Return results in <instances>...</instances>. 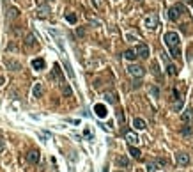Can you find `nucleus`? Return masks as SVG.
Segmentation results:
<instances>
[{
    "label": "nucleus",
    "mask_w": 193,
    "mask_h": 172,
    "mask_svg": "<svg viewBox=\"0 0 193 172\" xmlns=\"http://www.w3.org/2000/svg\"><path fill=\"white\" fill-rule=\"evenodd\" d=\"M64 68H66V71H67V75H69L71 78H74V71L71 69V66H69V62L66 61V59H64Z\"/></svg>",
    "instance_id": "24"
},
{
    "label": "nucleus",
    "mask_w": 193,
    "mask_h": 172,
    "mask_svg": "<svg viewBox=\"0 0 193 172\" xmlns=\"http://www.w3.org/2000/svg\"><path fill=\"white\" fill-rule=\"evenodd\" d=\"M156 163H158V165H163V167H165V165H167V160H165V158H158V160H156Z\"/></svg>",
    "instance_id": "34"
},
{
    "label": "nucleus",
    "mask_w": 193,
    "mask_h": 172,
    "mask_svg": "<svg viewBox=\"0 0 193 172\" xmlns=\"http://www.w3.org/2000/svg\"><path fill=\"white\" fill-rule=\"evenodd\" d=\"M27 160H29L30 163H37L39 162V151H36V149L30 151L29 154H27Z\"/></svg>",
    "instance_id": "12"
},
{
    "label": "nucleus",
    "mask_w": 193,
    "mask_h": 172,
    "mask_svg": "<svg viewBox=\"0 0 193 172\" xmlns=\"http://www.w3.org/2000/svg\"><path fill=\"white\" fill-rule=\"evenodd\" d=\"M161 59H163V62H168V57H167V53H161Z\"/></svg>",
    "instance_id": "36"
},
{
    "label": "nucleus",
    "mask_w": 193,
    "mask_h": 172,
    "mask_svg": "<svg viewBox=\"0 0 193 172\" xmlns=\"http://www.w3.org/2000/svg\"><path fill=\"white\" fill-rule=\"evenodd\" d=\"M126 140H128V144L129 146H135V144H138V137H136V133L129 132V130H126Z\"/></svg>",
    "instance_id": "10"
},
{
    "label": "nucleus",
    "mask_w": 193,
    "mask_h": 172,
    "mask_svg": "<svg viewBox=\"0 0 193 172\" xmlns=\"http://www.w3.org/2000/svg\"><path fill=\"white\" fill-rule=\"evenodd\" d=\"M76 36H78V37H83V36H85V29H83V27H78V29H76Z\"/></svg>",
    "instance_id": "31"
},
{
    "label": "nucleus",
    "mask_w": 193,
    "mask_h": 172,
    "mask_svg": "<svg viewBox=\"0 0 193 172\" xmlns=\"http://www.w3.org/2000/svg\"><path fill=\"white\" fill-rule=\"evenodd\" d=\"M32 68L36 71L44 69V59H34V61H32Z\"/></svg>",
    "instance_id": "13"
},
{
    "label": "nucleus",
    "mask_w": 193,
    "mask_h": 172,
    "mask_svg": "<svg viewBox=\"0 0 193 172\" xmlns=\"http://www.w3.org/2000/svg\"><path fill=\"white\" fill-rule=\"evenodd\" d=\"M25 44H27V46H34V44H36V37H34V34H27V37H25Z\"/></svg>",
    "instance_id": "21"
},
{
    "label": "nucleus",
    "mask_w": 193,
    "mask_h": 172,
    "mask_svg": "<svg viewBox=\"0 0 193 172\" xmlns=\"http://www.w3.org/2000/svg\"><path fill=\"white\" fill-rule=\"evenodd\" d=\"M20 16V11L16 9V7H11L9 11H7V18L9 20H14V18H18Z\"/></svg>",
    "instance_id": "18"
},
{
    "label": "nucleus",
    "mask_w": 193,
    "mask_h": 172,
    "mask_svg": "<svg viewBox=\"0 0 193 172\" xmlns=\"http://www.w3.org/2000/svg\"><path fill=\"white\" fill-rule=\"evenodd\" d=\"M175 162L179 163V165H188V163H190V154H186V153L175 154Z\"/></svg>",
    "instance_id": "8"
},
{
    "label": "nucleus",
    "mask_w": 193,
    "mask_h": 172,
    "mask_svg": "<svg viewBox=\"0 0 193 172\" xmlns=\"http://www.w3.org/2000/svg\"><path fill=\"white\" fill-rule=\"evenodd\" d=\"M138 2H140V0H138Z\"/></svg>",
    "instance_id": "39"
},
{
    "label": "nucleus",
    "mask_w": 193,
    "mask_h": 172,
    "mask_svg": "<svg viewBox=\"0 0 193 172\" xmlns=\"http://www.w3.org/2000/svg\"><path fill=\"white\" fill-rule=\"evenodd\" d=\"M145 27L151 29V30H154V29L158 27V14H156V12H151V14L145 18Z\"/></svg>",
    "instance_id": "4"
},
{
    "label": "nucleus",
    "mask_w": 193,
    "mask_h": 172,
    "mask_svg": "<svg viewBox=\"0 0 193 172\" xmlns=\"http://www.w3.org/2000/svg\"><path fill=\"white\" fill-rule=\"evenodd\" d=\"M124 57H126L128 61H135V59H136V51L135 50H126L124 51Z\"/></svg>",
    "instance_id": "20"
},
{
    "label": "nucleus",
    "mask_w": 193,
    "mask_h": 172,
    "mask_svg": "<svg viewBox=\"0 0 193 172\" xmlns=\"http://www.w3.org/2000/svg\"><path fill=\"white\" fill-rule=\"evenodd\" d=\"M170 53H172L174 59H179V55H181V50H179V46H177V48H170Z\"/></svg>",
    "instance_id": "29"
},
{
    "label": "nucleus",
    "mask_w": 193,
    "mask_h": 172,
    "mask_svg": "<svg viewBox=\"0 0 193 172\" xmlns=\"http://www.w3.org/2000/svg\"><path fill=\"white\" fill-rule=\"evenodd\" d=\"M43 92H44L43 83H36V85H34V89H32V96H34V98H41V96H43Z\"/></svg>",
    "instance_id": "11"
},
{
    "label": "nucleus",
    "mask_w": 193,
    "mask_h": 172,
    "mask_svg": "<svg viewBox=\"0 0 193 172\" xmlns=\"http://www.w3.org/2000/svg\"><path fill=\"white\" fill-rule=\"evenodd\" d=\"M163 41L167 43V46H168V48H177V46H179V43H181V37H179V34H177V32H167V34L163 36Z\"/></svg>",
    "instance_id": "1"
},
{
    "label": "nucleus",
    "mask_w": 193,
    "mask_h": 172,
    "mask_svg": "<svg viewBox=\"0 0 193 172\" xmlns=\"http://www.w3.org/2000/svg\"><path fill=\"white\" fill-rule=\"evenodd\" d=\"M105 100L108 103H112V105H115V103H117V94H113V92H105Z\"/></svg>",
    "instance_id": "16"
},
{
    "label": "nucleus",
    "mask_w": 193,
    "mask_h": 172,
    "mask_svg": "<svg viewBox=\"0 0 193 172\" xmlns=\"http://www.w3.org/2000/svg\"><path fill=\"white\" fill-rule=\"evenodd\" d=\"M115 163H117V165H119V167H128V158H126V156H117V158H115Z\"/></svg>",
    "instance_id": "17"
},
{
    "label": "nucleus",
    "mask_w": 193,
    "mask_h": 172,
    "mask_svg": "<svg viewBox=\"0 0 193 172\" xmlns=\"http://www.w3.org/2000/svg\"><path fill=\"white\" fill-rule=\"evenodd\" d=\"M133 126H135L136 130H145V121L140 119V117H136V119H133Z\"/></svg>",
    "instance_id": "15"
},
{
    "label": "nucleus",
    "mask_w": 193,
    "mask_h": 172,
    "mask_svg": "<svg viewBox=\"0 0 193 172\" xmlns=\"http://www.w3.org/2000/svg\"><path fill=\"white\" fill-rule=\"evenodd\" d=\"M191 117H193V110H191V108H190V110H186V112L183 114V121H184V122H188L190 119H191Z\"/></svg>",
    "instance_id": "25"
},
{
    "label": "nucleus",
    "mask_w": 193,
    "mask_h": 172,
    "mask_svg": "<svg viewBox=\"0 0 193 172\" xmlns=\"http://www.w3.org/2000/svg\"><path fill=\"white\" fill-rule=\"evenodd\" d=\"M145 170H147V172H156V170H158V163H156V162H147Z\"/></svg>",
    "instance_id": "22"
},
{
    "label": "nucleus",
    "mask_w": 193,
    "mask_h": 172,
    "mask_svg": "<svg viewBox=\"0 0 193 172\" xmlns=\"http://www.w3.org/2000/svg\"><path fill=\"white\" fill-rule=\"evenodd\" d=\"M128 75L133 76V78H142L145 75V69L142 66H138V64H131V66H128Z\"/></svg>",
    "instance_id": "3"
},
{
    "label": "nucleus",
    "mask_w": 193,
    "mask_h": 172,
    "mask_svg": "<svg viewBox=\"0 0 193 172\" xmlns=\"http://www.w3.org/2000/svg\"><path fill=\"white\" fill-rule=\"evenodd\" d=\"M140 85H142V82H140V78H136V80L133 82V89H138Z\"/></svg>",
    "instance_id": "33"
},
{
    "label": "nucleus",
    "mask_w": 193,
    "mask_h": 172,
    "mask_svg": "<svg viewBox=\"0 0 193 172\" xmlns=\"http://www.w3.org/2000/svg\"><path fill=\"white\" fill-rule=\"evenodd\" d=\"M4 64H5V68L11 69V71H20L21 69V64L18 61H12V59H5Z\"/></svg>",
    "instance_id": "6"
},
{
    "label": "nucleus",
    "mask_w": 193,
    "mask_h": 172,
    "mask_svg": "<svg viewBox=\"0 0 193 172\" xmlns=\"http://www.w3.org/2000/svg\"><path fill=\"white\" fill-rule=\"evenodd\" d=\"M129 154H131L135 160H140V158H142V153H140V149H136L135 146H129Z\"/></svg>",
    "instance_id": "14"
},
{
    "label": "nucleus",
    "mask_w": 193,
    "mask_h": 172,
    "mask_svg": "<svg viewBox=\"0 0 193 172\" xmlns=\"http://www.w3.org/2000/svg\"><path fill=\"white\" fill-rule=\"evenodd\" d=\"M94 112H96V115H98V117H106V114H108V110H106V107H105V105H101V103H98V105H96V107H94Z\"/></svg>",
    "instance_id": "9"
},
{
    "label": "nucleus",
    "mask_w": 193,
    "mask_h": 172,
    "mask_svg": "<svg viewBox=\"0 0 193 172\" xmlns=\"http://www.w3.org/2000/svg\"><path fill=\"white\" fill-rule=\"evenodd\" d=\"M153 73L158 76V78H161V73H160V68H158V62H156V61L153 62Z\"/></svg>",
    "instance_id": "28"
},
{
    "label": "nucleus",
    "mask_w": 193,
    "mask_h": 172,
    "mask_svg": "<svg viewBox=\"0 0 193 172\" xmlns=\"http://www.w3.org/2000/svg\"><path fill=\"white\" fill-rule=\"evenodd\" d=\"M62 94H64V96H71V94H73L71 87H69V85H67V83H66V82H64V83H62Z\"/></svg>",
    "instance_id": "23"
},
{
    "label": "nucleus",
    "mask_w": 193,
    "mask_h": 172,
    "mask_svg": "<svg viewBox=\"0 0 193 172\" xmlns=\"http://www.w3.org/2000/svg\"><path fill=\"white\" fill-rule=\"evenodd\" d=\"M181 108H183V100L179 98V100H177V103H174V110H175V112H179Z\"/></svg>",
    "instance_id": "30"
},
{
    "label": "nucleus",
    "mask_w": 193,
    "mask_h": 172,
    "mask_svg": "<svg viewBox=\"0 0 193 172\" xmlns=\"http://www.w3.org/2000/svg\"><path fill=\"white\" fill-rule=\"evenodd\" d=\"M2 83H4V76H0V85H2Z\"/></svg>",
    "instance_id": "37"
},
{
    "label": "nucleus",
    "mask_w": 193,
    "mask_h": 172,
    "mask_svg": "<svg viewBox=\"0 0 193 172\" xmlns=\"http://www.w3.org/2000/svg\"><path fill=\"white\" fill-rule=\"evenodd\" d=\"M66 20L69 23H76V14L74 12H66Z\"/></svg>",
    "instance_id": "26"
},
{
    "label": "nucleus",
    "mask_w": 193,
    "mask_h": 172,
    "mask_svg": "<svg viewBox=\"0 0 193 172\" xmlns=\"http://www.w3.org/2000/svg\"><path fill=\"white\" fill-rule=\"evenodd\" d=\"M168 73H170V75H177V69H175V66L168 64Z\"/></svg>",
    "instance_id": "32"
},
{
    "label": "nucleus",
    "mask_w": 193,
    "mask_h": 172,
    "mask_svg": "<svg viewBox=\"0 0 193 172\" xmlns=\"http://www.w3.org/2000/svg\"><path fill=\"white\" fill-rule=\"evenodd\" d=\"M135 51H136V57H140V59H149V46H147V44L140 43Z\"/></svg>",
    "instance_id": "5"
},
{
    "label": "nucleus",
    "mask_w": 193,
    "mask_h": 172,
    "mask_svg": "<svg viewBox=\"0 0 193 172\" xmlns=\"http://www.w3.org/2000/svg\"><path fill=\"white\" fill-rule=\"evenodd\" d=\"M119 172H121V170H119Z\"/></svg>",
    "instance_id": "40"
},
{
    "label": "nucleus",
    "mask_w": 193,
    "mask_h": 172,
    "mask_svg": "<svg viewBox=\"0 0 193 172\" xmlns=\"http://www.w3.org/2000/svg\"><path fill=\"white\" fill-rule=\"evenodd\" d=\"M181 135H183V137H188V139H190V137L193 135L191 126H183V128H181Z\"/></svg>",
    "instance_id": "19"
},
{
    "label": "nucleus",
    "mask_w": 193,
    "mask_h": 172,
    "mask_svg": "<svg viewBox=\"0 0 193 172\" xmlns=\"http://www.w3.org/2000/svg\"><path fill=\"white\" fill-rule=\"evenodd\" d=\"M103 172H108V169H106V167H105V169H103Z\"/></svg>",
    "instance_id": "38"
},
{
    "label": "nucleus",
    "mask_w": 193,
    "mask_h": 172,
    "mask_svg": "<svg viewBox=\"0 0 193 172\" xmlns=\"http://www.w3.org/2000/svg\"><path fill=\"white\" fill-rule=\"evenodd\" d=\"M149 92H151V96H153V98H160V89H158L156 85H153V87L149 89Z\"/></svg>",
    "instance_id": "27"
},
{
    "label": "nucleus",
    "mask_w": 193,
    "mask_h": 172,
    "mask_svg": "<svg viewBox=\"0 0 193 172\" xmlns=\"http://www.w3.org/2000/svg\"><path fill=\"white\" fill-rule=\"evenodd\" d=\"M50 14V5H39L37 11H36V16L37 18H46Z\"/></svg>",
    "instance_id": "7"
},
{
    "label": "nucleus",
    "mask_w": 193,
    "mask_h": 172,
    "mask_svg": "<svg viewBox=\"0 0 193 172\" xmlns=\"http://www.w3.org/2000/svg\"><path fill=\"white\" fill-rule=\"evenodd\" d=\"M117 119H119V122H124V114H122V110L117 112Z\"/></svg>",
    "instance_id": "35"
},
{
    "label": "nucleus",
    "mask_w": 193,
    "mask_h": 172,
    "mask_svg": "<svg viewBox=\"0 0 193 172\" xmlns=\"http://www.w3.org/2000/svg\"><path fill=\"white\" fill-rule=\"evenodd\" d=\"M184 12H186V7H184L183 4H175V5H172L170 11H168V18H170L172 21H177Z\"/></svg>",
    "instance_id": "2"
}]
</instances>
